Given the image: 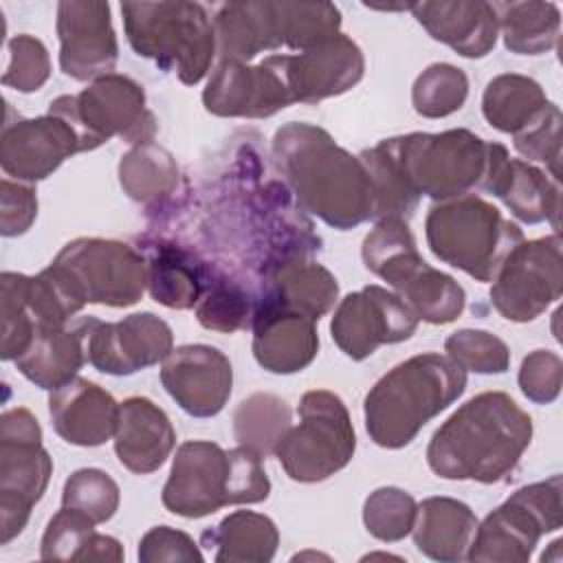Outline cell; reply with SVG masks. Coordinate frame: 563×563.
Masks as SVG:
<instances>
[{
	"label": "cell",
	"mask_w": 563,
	"mask_h": 563,
	"mask_svg": "<svg viewBox=\"0 0 563 563\" xmlns=\"http://www.w3.org/2000/svg\"><path fill=\"white\" fill-rule=\"evenodd\" d=\"M275 163L303 211L339 231L374 220V187L363 161L323 128L290 121L273 136Z\"/></svg>",
	"instance_id": "1"
},
{
	"label": "cell",
	"mask_w": 563,
	"mask_h": 563,
	"mask_svg": "<svg viewBox=\"0 0 563 563\" xmlns=\"http://www.w3.org/2000/svg\"><path fill=\"white\" fill-rule=\"evenodd\" d=\"M532 440V418L504 391L466 400L429 440V468L442 479H508Z\"/></svg>",
	"instance_id": "2"
},
{
	"label": "cell",
	"mask_w": 563,
	"mask_h": 563,
	"mask_svg": "<svg viewBox=\"0 0 563 563\" xmlns=\"http://www.w3.org/2000/svg\"><path fill=\"white\" fill-rule=\"evenodd\" d=\"M464 389L466 372L449 356L416 354L380 376L367 391L363 402L365 429L374 444L402 449Z\"/></svg>",
	"instance_id": "3"
},
{
	"label": "cell",
	"mask_w": 563,
	"mask_h": 563,
	"mask_svg": "<svg viewBox=\"0 0 563 563\" xmlns=\"http://www.w3.org/2000/svg\"><path fill=\"white\" fill-rule=\"evenodd\" d=\"M268 493L260 453L242 444L224 451L216 442L189 440L174 455L161 499L169 512L200 519L231 504H260Z\"/></svg>",
	"instance_id": "4"
},
{
	"label": "cell",
	"mask_w": 563,
	"mask_h": 563,
	"mask_svg": "<svg viewBox=\"0 0 563 563\" xmlns=\"http://www.w3.org/2000/svg\"><path fill=\"white\" fill-rule=\"evenodd\" d=\"M123 29L136 55L196 86L211 68L216 46L213 20L198 2H123Z\"/></svg>",
	"instance_id": "5"
},
{
	"label": "cell",
	"mask_w": 563,
	"mask_h": 563,
	"mask_svg": "<svg viewBox=\"0 0 563 563\" xmlns=\"http://www.w3.org/2000/svg\"><path fill=\"white\" fill-rule=\"evenodd\" d=\"M361 255L367 271L387 282L418 319L444 325L464 312V288L422 260L405 220H378L365 235Z\"/></svg>",
	"instance_id": "6"
},
{
	"label": "cell",
	"mask_w": 563,
	"mask_h": 563,
	"mask_svg": "<svg viewBox=\"0 0 563 563\" xmlns=\"http://www.w3.org/2000/svg\"><path fill=\"white\" fill-rule=\"evenodd\" d=\"M424 235L440 262L477 282H493L506 255L523 240L515 222L475 194L433 202L424 220Z\"/></svg>",
	"instance_id": "7"
},
{
	"label": "cell",
	"mask_w": 563,
	"mask_h": 563,
	"mask_svg": "<svg viewBox=\"0 0 563 563\" xmlns=\"http://www.w3.org/2000/svg\"><path fill=\"white\" fill-rule=\"evenodd\" d=\"M389 141L413 191L435 202L479 187L488 169L490 141L464 128L438 134L411 132Z\"/></svg>",
	"instance_id": "8"
},
{
	"label": "cell",
	"mask_w": 563,
	"mask_h": 563,
	"mask_svg": "<svg viewBox=\"0 0 563 563\" xmlns=\"http://www.w3.org/2000/svg\"><path fill=\"white\" fill-rule=\"evenodd\" d=\"M354 451L356 435L343 400L312 389L299 400V424H290L273 455L292 482L314 484L345 468Z\"/></svg>",
	"instance_id": "9"
},
{
	"label": "cell",
	"mask_w": 563,
	"mask_h": 563,
	"mask_svg": "<svg viewBox=\"0 0 563 563\" xmlns=\"http://www.w3.org/2000/svg\"><path fill=\"white\" fill-rule=\"evenodd\" d=\"M48 112L68 121L84 152H92L121 136L125 143H152L156 117L145 106V90L128 75L110 73L95 79L79 95H62L51 101Z\"/></svg>",
	"instance_id": "10"
},
{
	"label": "cell",
	"mask_w": 563,
	"mask_h": 563,
	"mask_svg": "<svg viewBox=\"0 0 563 563\" xmlns=\"http://www.w3.org/2000/svg\"><path fill=\"white\" fill-rule=\"evenodd\" d=\"M48 268L81 303L134 306L147 288V262L119 240L77 238L62 246Z\"/></svg>",
	"instance_id": "11"
},
{
	"label": "cell",
	"mask_w": 563,
	"mask_h": 563,
	"mask_svg": "<svg viewBox=\"0 0 563 563\" xmlns=\"http://www.w3.org/2000/svg\"><path fill=\"white\" fill-rule=\"evenodd\" d=\"M561 475L515 490L501 506L477 523L468 561L526 563L539 539L563 526Z\"/></svg>",
	"instance_id": "12"
},
{
	"label": "cell",
	"mask_w": 563,
	"mask_h": 563,
	"mask_svg": "<svg viewBox=\"0 0 563 563\" xmlns=\"http://www.w3.org/2000/svg\"><path fill=\"white\" fill-rule=\"evenodd\" d=\"M53 460L42 446V427L24 407L0 416V543L7 545L29 523L44 497Z\"/></svg>",
	"instance_id": "13"
},
{
	"label": "cell",
	"mask_w": 563,
	"mask_h": 563,
	"mask_svg": "<svg viewBox=\"0 0 563 563\" xmlns=\"http://www.w3.org/2000/svg\"><path fill=\"white\" fill-rule=\"evenodd\" d=\"M563 292L561 235L521 240L493 277L490 303L508 321L528 323Z\"/></svg>",
	"instance_id": "14"
},
{
	"label": "cell",
	"mask_w": 563,
	"mask_h": 563,
	"mask_svg": "<svg viewBox=\"0 0 563 563\" xmlns=\"http://www.w3.org/2000/svg\"><path fill=\"white\" fill-rule=\"evenodd\" d=\"M418 321L416 312L396 292L369 284L339 301L330 332L345 356L363 361L380 345L411 339Z\"/></svg>",
	"instance_id": "15"
},
{
	"label": "cell",
	"mask_w": 563,
	"mask_h": 563,
	"mask_svg": "<svg viewBox=\"0 0 563 563\" xmlns=\"http://www.w3.org/2000/svg\"><path fill=\"white\" fill-rule=\"evenodd\" d=\"M84 321L86 358L110 376H130L152 367L174 350L172 328L154 312H134L114 323L95 317H84Z\"/></svg>",
	"instance_id": "16"
},
{
	"label": "cell",
	"mask_w": 563,
	"mask_h": 563,
	"mask_svg": "<svg viewBox=\"0 0 563 563\" xmlns=\"http://www.w3.org/2000/svg\"><path fill=\"white\" fill-rule=\"evenodd\" d=\"M202 103L216 117L264 119L295 101L282 77L277 55H268L255 66L220 59L202 90Z\"/></svg>",
	"instance_id": "17"
},
{
	"label": "cell",
	"mask_w": 563,
	"mask_h": 563,
	"mask_svg": "<svg viewBox=\"0 0 563 563\" xmlns=\"http://www.w3.org/2000/svg\"><path fill=\"white\" fill-rule=\"evenodd\" d=\"M59 68L77 81H95L114 70L119 42L112 29L110 4L66 0L57 4Z\"/></svg>",
	"instance_id": "18"
},
{
	"label": "cell",
	"mask_w": 563,
	"mask_h": 563,
	"mask_svg": "<svg viewBox=\"0 0 563 563\" xmlns=\"http://www.w3.org/2000/svg\"><path fill=\"white\" fill-rule=\"evenodd\" d=\"M79 152L84 145L68 121L51 112L35 119H11L7 112L0 136V165L7 176L22 183L44 180Z\"/></svg>",
	"instance_id": "19"
},
{
	"label": "cell",
	"mask_w": 563,
	"mask_h": 563,
	"mask_svg": "<svg viewBox=\"0 0 563 563\" xmlns=\"http://www.w3.org/2000/svg\"><path fill=\"white\" fill-rule=\"evenodd\" d=\"M161 383L185 413L211 418L229 402L233 367L227 354L213 345H180L163 361Z\"/></svg>",
	"instance_id": "20"
},
{
	"label": "cell",
	"mask_w": 563,
	"mask_h": 563,
	"mask_svg": "<svg viewBox=\"0 0 563 563\" xmlns=\"http://www.w3.org/2000/svg\"><path fill=\"white\" fill-rule=\"evenodd\" d=\"M277 64L292 101L299 103H317L343 95L365 73L363 51L345 33L297 55H277Z\"/></svg>",
	"instance_id": "21"
},
{
	"label": "cell",
	"mask_w": 563,
	"mask_h": 563,
	"mask_svg": "<svg viewBox=\"0 0 563 563\" xmlns=\"http://www.w3.org/2000/svg\"><path fill=\"white\" fill-rule=\"evenodd\" d=\"M479 189L499 198L517 220L526 224L550 222L554 233H559V180L523 158H510L501 143L490 141L488 169Z\"/></svg>",
	"instance_id": "22"
},
{
	"label": "cell",
	"mask_w": 563,
	"mask_h": 563,
	"mask_svg": "<svg viewBox=\"0 0 563 563\" xmlns=\"http://www.w3.org/2000/svg\"><path fill=\"white\" fill-rule=\"evenodd\" d=\"M251 328L253 356L271 374L301 372L319 352L317 321L264 297L257 299Z\"/></svg>",
	"instance_id": "23"
},
{
	"label": "cell",
	"mask_w": 563,
	"mask_h": 563,
	"mask_svg": "<svg viewBox=\"0 0 563 563\" xmlns=\"http://www.w3.org/2000/svg\"><path fill=\"white\" fill-rule=\"evenodd\" d=\"M48 416L55 433L75 446L108 442L119 422V402L101 385L75 376L48 396Z\"/></svg>",
	"instance_id": "24"
},
{
	"label": "cell",
	"mask_w": 563,
	"mask_h": 563,
	"mask_svg": "<svg viewBox=\"0 0 563 563\" xmlns=\"http://www.w3.org/2000/svg\"><path fill=\"white\" fill-rule=\"evenodd\" d=\"M424 31L451 46L457 55L477 59L488 55L497 44V13L493 2L484 0H440L413 2L409 7Z\"/></svg>",
	"instance_id": "25"
},
{
	"label": "cell",
	"mask_w": 563,
	"mask_h": 563,
	"mask_svg": "<svg viewBox=\"0 0 563 563\" xmlns=\"http://www.w3.org/2000/svg\"><path fill=\"white\" fill-rule=\"evenodd\" d=\"M174 444L176 431L156 402L145 396H132L119 402L114 453L128 471L136 475L158 471Z\"/></svg>",
	"instance_id": "26"
},
{
	"label": "cell",
	"mask_w": 563,
	"mask_h": 563,
	"mask_svg": "<svg viewBox=\"0 0 563 563\" xmlns=\"http://www.w3.org/2000/svg\"><path fill=\"white\" fill-rule=\"evenodd\" d=\"M264 299L314 321L332 310L339 297L336 277L303 253H288L268 264Z\"/></svg>",
	"instance_id": "27"
},
{
	"label": "cell",
	"mask_w": 563,
	"mask_h": 563,
	"mask_svg": "<svg viewBox=\"0 0 563 563\" xmlns=\"http://www.w3.org/2000/svg\"><path fill=\"white\" fill-rule=\"evenodd\" d=\"M18 372L42 389H59L77 376L86 358V321L35 330L29 347L15 361Z\"/></svg>",
	"instance_id": "28"
},
{
	"label": "cell",
	"mask_w": 563,
	"mask_h": 563,
	"mask_svg": "<svg viewBox=\"0 0 563 563\" xmlns=\"http://www.w3.org/2000/svg\"><path fill=\"white\" fill-rule=\"evenodd\" d=\"M211 20L220 59L249 64L260 53L282 46L277 2L273 0L227 2Z\"/></svg>",
	"instance_id": "29"
},
{
	"label": "cell",
	"mask_w": 563,
	"mask_h": 563,
	"mask_svg": "<svg viewBox=\"0 0 563 563\" xmlns=\"http://www.w3.org/2000/svg\"><path fill=\"white\" fill-rule=\"evenodd\" d=\"M477 517L460 499L427 497L418 504L416 523L411 528L416 548L440 563H457L466 559Z\"/></svg>",
	"instance_id": "30"
},
{
	"label": "cell",
	"mask_w": 563,
	"mask_h": 563,
	"mask_svg": "<svg viewBox=\"0 0 563 563\" xmlns=\"http://www.w3.org/2000/svg\"><path fill=\"white\" fill-rule=\"evenodd\" d=\"M147 290L154 301L176 308L189 310L198 306L211 268L198 264L191 253L180 246L156 242L147 249Z\"/></svg>",
	"instance_id": "31"
},
{
	"label": "cell",
	"mask_w": 563,
	"mask_h": 563,
	"mask_svg": "<svg viewBox=\"0 0 563 563\" xmlns=\"http://www.w3.org/2000/svg\"><path fill=\"white\" fill-rule=\"evenodd\" d=\"M202 545L216 550L218 563H268L277 552L279 532L271 517L235 510L202 532Z\"/></svg>",
	"instance_id": "32"
},
{
	"label": "cell",
	"mask_w": 563,
	"mask_h": 563,
	"mask_svg": "<svg viewBox=\"0 0 563 563\" xmlns=\"http://www.w3.org/2000/svg\"><path fill=\"white\" fill-rule=\"evenodd\" d=\"M88 517L64 508L48 521L40 559L42 561H123V548L114 537L99 534Z\"/></svg>",
	"instance_id": "33"
},
{
	"label": "cell",
	"mask_w": 563,
	"mask_h": 563,
	"mask_svg": "<svg viewBox=\"0 0 563 563\" xmlns=\"http://www.w3.org/2000/svg\"><path fill=\"white\" fill-rule=\"evenodd\" d=\"M539 81L517 73H504L486 84L482 97L484 119L499 132L519 134L550 106Z\"/></svg>",
	"instance_id": "34"
},
{
	"label": "cell",
	"mask_w": 563,
	"mask_h": 563,
	"mask_svg": "<svg viewBox=\"0 0 563 563\" xmlns=\"http://www.w3.org/2000/svg\"><path fill=\"white\" fill-rule=\"evenodd\" d=\"M504 46L517 55H541L556 46L561 11L554 2H493Z\"/></svg>",
	"instance_id": "35"
},
{
	"label": "cell",
	"mask_w": 563,
	"mask_h": 563,
	"mask_svg": "<svg viewBox=\"0 0 563 563\" xmlns=\"http://www.w3.org/2000/svg\"><path fill=\"white\" fill-rule=\"evenodd\" d=\"M119 183L128 198L141 205L167 200L178 185V165L174 156L152 143L134 145L119 161Z\"/></svg>",
	"instance_id": "36"
},
{
	"label": "cell",
	"mask_w": 563,
	"mask_h": 563,
	"mask_svg": "<svg viewBox=\"0 0 563 563\" xmlns=\"http://www.w3.org/2000/svg\"><path fill=\"white\" fill-rule=\"evenodd\" d=\"M358 158L363 161L372 178L374 220L378 222L385 218H398L407 222L413 216L420 196L409 185L400 161L391 147V141L383 139L378 145L363 150Z\"/></svg>",
	"instance_id": "37"
},
{
	"label": "cell",
	"mask_w": 563,
	"mask_h": 563,
	"mask_svg": "<svg viewBox=\"0 0 563 563\" xmlns=\"http://www.w3.org/2000/svg\"><path fill=\"white\" fill-rule=\"evenodd\" d=\"M288 429L290 407L275 394H251L233 411L235 440L262 457L275 453V446Z\"/></svg>",
	"instance_id": "38"
},
{
	"label": "cell",
	"mask_w": 563,
	"mask_h": 563,
	"mask_svg": "<svg viewBox=\"0 0 563 563\" xmlns=\"http://www.w3.org/2000/svg\"><path fill=\"white\" fill-rule=\"evenodd\" d=\"M257 299L229 277L211 271L207 288L196 306V317L202 328L218 332H235L251 328Z\"/></svg>",
	"instance_id": "39"
},
{
	"label": "cell",
	"mask_w": 563,
	"mask_h": 563,
	"mask_svg": "<svg viewBox=\"0 0 563 563\" xmlns=\"http://www.w3.org/2000/svg\"><path fill=\"white\" fill-rule=\"evenodd\" d=\"M282 46L308 51L341 31V11L332 2H277Z\"/></svg>",
	"instance_id": "40"
},
{
	"label": "cell",
	"mask_w": 563,
	"mask_h": 563,
	"mask_svg": "<svg viewBox=\"0 0 563 563\" xmlns=\"http://www.w3.org/2000/svg\"><path fill=\"white\" fill-rule=\"evenodd\" d=\"M468 97V77L462 68L438 62L424 68L411 88V103L420 117L442 119L457 112Z\"/></svg>",
	"instance_id": "41"
},
{
	"label": "cell",
	"mask_w": 563,
	"mask_h": 563,
	"mask_svg": "<svg viewBox=\"0 0 563 563\" xmlns=\"http://www.w3.org/2000/svg\"><path fill=\"white\" fill-rule=\"evenodd\" d=\"M416 515V499L396 486L376 488L363 504V523L367 532L385 543H394L411 534Z\"/></svg>",
	"instance_id": "42"
},
{
	"label": "cell",
	"mask_w": 563,
	"mask_h": 563,
	"mask_svg": "<svg viewBox=\"0 0 563 563\" xmlns=\"http://www.w3.org/2000/svg\"><path fill=\"white\" fill-rule=\"evenodd\" d=\"M121 490L117 482L101 468H79L62 490V506L88 517L92 523H106L119 510Z\"/></svg>",
	"instance_id": "43"
},
{
	"label": "cell",
	"mask_w": 563,
	"mask_h": 563,
	"mask_svg": "<svg viewBox=\"0 0 563 563\" xmlns=\"http://www.w3.org/2000/svg\"><path fill=\"white\" fill-rule=\"evenodd\" d=\"M26 275L4 271L0 275L2 306V361H15L29 347L37 325L26 306Z\"/></svg>",
	"instance_id": "44"
},
{
	"label": "cell",
	"mask_w": 563,
	"mask_h": 563,
	"mask_svg": "<svg viewBox=\"0 0 563 563\" xmlns=\"http://www.w3.org/2000/svg\"><path fill=\"white\" fill-rule=\"evenodd\" d=\"M446 356L464 372L504 374L510 367L508 345L488 330L464 328L446 336Z\"/></svg>",
	"instance_id": "45"
},
{
	"label": "cell",
	"mask_w": 563,
	"mask_h": 563,
	"mask_svg": "<svg viewBox=\"0 0 563 563\" xmlns=\"http://www.w3.org/2000/svg\"><path fill=\"white\" fill-rule=\"evenodd\" d=\"M7 70L2 75V86L18 92H35L51 77V57L42 40L22 33L7 42Z\"/></svg>",
	"instance_id": "46"
},
{
	"label": "cell",
	"mask_w": 563,
	"mask_h": 563,
	"mask_svg": "<svg viewBox=\"0 0 563 563\" xmlns=\"http://www.w3.org/2000/svg\"><path fill=\"white\" fill-rule=\"evenodd\" d=\"M561 123L559 106L550 103L532 125L512 136L515 150L528 161L545 163L554 180L561 178Z\"/></svg>",
	"instance_id": "47"
},
{
	"label": "cell",
	"mask_w": 563,
	"mask_h": 563,
	"mask_svg": "<svg viewBox=\"0 0 563 563\" xmlns=\"http://www.w3.org/2000/svg\"><path fill=\"white\" fill-rule=\"evenodd\" d=\"M519 389L521 394L537 402L550 405L561 394L563 383V363L561 356L552 350H534L530 352L519 367Z\"/></svg>",
	"instance_id": "48"
},
{
	"label": "cell",
	"mask_w": 563,
	"mask_h": 563,
	"mask_svg": "<svg viewBox=\"0 0 563 563\" xmlns=\"http://www.w3.org/2000/svg\"><path fill=\"white\" fill-rule=\"evenodd\" d=\"M139 561L141 563H161V561H183V563H202L205 556L196 541L169 526H154L139 541Z\"/></svg>",
	"instance_id": "49"
},
{
	"label": "cell",
	"mask_w": 563,
	"mask_h": 563,
	"mask_svg": "<svg viewBox=\"0 0 563 563\" xmlns=\"http://www.w3.org/2000/svg\"><path fill=\"white\" fill-rule=\"evenodd\" d=\"M37 218L35 189L20 180L4 178L0 183V233L4 238L22 235Z\"/></svg>",
	"instance_id": "50"
}]
</instances>
